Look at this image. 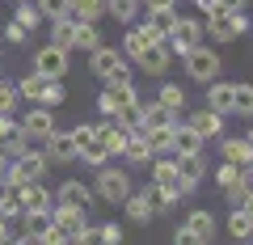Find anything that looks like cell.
Listing matches in <instances>:
<instances>
[{"mask_svg":"<svg viewBox=\"0 0 253 245\" xmlns=\"http://www.w3.org/2000/svg\"><path fill=\"white\" fill-rule=\"evenodd\" d=\"M131 101H139L135 93V81H131V68H123L118 76H110V81H101V93H97V110L101 114L114 118L123 106H131Z\"/></svg>","mask_w":253,"mask_h":245,"instance_id":"cell-1","label":"cell"},{"mask_svg":"<svg viewBox=\"0 0 253 245\" xmlns=\"http://www.w3.org/2000/svg\"><path fill=\"white\" fill-rule=\"evenodd\" d=\"M186 76L190 81H199V85H207V81H215L219 72H224V59H219V51H211V47H203V43H194L186 55Z\"/></svg>","mask_w":253,"mask_h":245,"instance_id":"cell-2","label":"cell"},{"mask_svg":"<svg viewBox=\"0 0 253 245\" xmlns=\"http://www.w3.org/2000/svg\"><path fill=\"white\" fill-rule=\"evenodd\" d=\"M203 30H207L215 43H236V38L249 30V17H245V9H219V13H211V17L203 21Z\"/></svg>","mask_w":253,"mask_h":245,"instance_id":"cell-3","label":"cell"},{"mask_svg":"<svg viewBox=\"0 0 253 245\" xmlns=\"http://www.w3.org/2000/svg\"><path fill=\"white\" fill-rule=\"evenodd\" d=\"M46 152H38V148H26L21 156H13L9 169H4V182H13V186H21V182H42L46 178Z\"/></svg>","mask_w":253,"mask_h":245,"instance_id":"cell-4","label":"cell"},{"mask_svg":"<svg viewBox=\"0 0 253 245\" xmlns=\"http://www.w3.org/2000/svg\"><path fill=\"white\" fill-rule=\"evenodd\" d=\"M97 182H93V195L101 203H123L131 195V173L126 169H110V165H97Z\"/></svg>","mask_w":253,"mask_h":245,"instance_id":"cell-5","label":"cell"},{"mask_svg":"<svg viewBox=\"0 0 253 245\" xmlns=\"http://www.w3.org/2000/svg\"><path fill=\"white\" fill-rule=\"evenodd\" d=\"M30 72L51 76V81H63V76H68V47H59V43L38 47V51H34V68H30Z\"/></svg>","mask_w":253,"mask_h":245,"instance_id":"cell-6","label":"cell"},{"mask_svg":"<svg viewBox=\"0 0 253 245\" xmlns=\"http://www.w3.org/2000/svg\"><path fill=\"white\" fill-rule=\"evenodd\" d=\"M194 43H203V21H194V17H177V21H173V30L165 34L169 55H186Z\"/></svg>","mask_w":253,"mask_h":245,"instance_id":"cell-7","label":"cell"},{"mask_svg":"<svg viewBox=\"0 0 253 245\" xmlns=\"http://www.w3.org/2000/svg\"><path fill=\"white\" fill-rule=\"evenodd\" d=\"M55 203H63V207H76V211H89L93 203H97V195H93V186H84V182L76 178H63L59 191H51Z\"/></svg>","mask_w":253,"mask_h":245,"instance_id":"cell-8","label":"cell"},{"mask_svg":"<svg viewBox=\"0 0 253 245\" xmlns=\"http://www.w3.org/2000/svg\"><path fill=\"white\" fill-rule=\"evenodd\" d=\"M123 68H126V55L114 51V47H93L89 51V76H97V81H110Z\"/></svg>","mask_w":253,"mask_h":245,"instance_id":"cell-9","label":"cell"},{"mask_svg":"<svg viewBox=\"0 0 253 245\" xmlns=\"http://www.w3.org/2000/svg\"><path fill=\"white\" fill-rule=\"evenodd\" d=\"M21 131H26L34 144H42V140L55 131V110H46V106H38V101H30V110L21 114Z\"/></svg>","mask_w":253,"mask_h":245,"instance_id":"cell-10","label":"cell"},{"mask_svg":"<svg viewBox=\"0 0 253 245\" xmlns=\"http://www.w3.org/2000/svg\"><path fill=\"white\" fill-rule=\"evenodd\" d=\"M131 59H135V68H139V72H148V76L169 72V47H165V38H152V43H148L139 55H131Z\"/></svg>","mask_w":253,"mask_h":245,"instance_id":"cell-11","label":"cell"},{"mask_svg":"<svg viewBox=\"0 0 253 245\" xmlns=\"http://www.w3.org/2000/svg\"><path fill=\"white\" fill-rule=\"evenodd\" d=\"M84 216H89V211H76V207H63V203H51V228L63 237V241H76V233L84 228Z\"/></svg>","mask_w":253,"mask_h":245,"instance_id":"cell-12","label":"cell"},{"mask_svg":"<svg viewBox=\"0 0 253 245\" xmlns=\"http://www.w3.org/2000/svg\"><path fill=\"white\" fill-rule=\"evenodd\" d=\"M186 228H190V237H194L199 245H211V241L219 237V224H215V216H211L207 207H194V211H190V216H186Z\"/></svg>","mask_w":253,"mask_h":245,"instance_id":"cell-13","label":"cell"},{"mask_svg":"<svg viewBox=\"0 0 253 245\" xmlns=\"http://www.w3.org/2000/svg\"><path fill=\"white\" fill-rule=\"evenodd\" d=\"M190 127L199 131L203 140H219L224 136V114H215L211 106H199V110H190V118H186Z\"/></svg>","mask_w":253,"mask_h":245,"instance_id":"cell-14","label":"cell"},{"mask_svg":"<svg viewBox=\"0 0 253 245\" xmlns=\"http://www.w3.org/2000/svg\"><path fill=\"white\" fill-rule=\"evenodd\" d=\"M177 123V110L161 106V101H139V131H152V127H173Z\"/></svg>","mask_w":253,"mask_h":245,"instance_id":"cell-15","label":"cell"},{"mask_svg":"<svg viewBox=\"0 0 253 245\" xmlns=\"http://www.w3.org/2000/svg\"><path fill=\"white\" fill-rule=\"evenodd\" d=\"M38 148L46 152V161H59V165L76 161V144H72V136H68V131H51V136H46Z\"/></svg>","mask_w":253,"mask_h":245,"instance_id":"cell-16","label":"cell"},{"mask_svg":"<svg viewBox=\"0 0 253 245\" xmlns=\"http://www.w3.org/2000/svg\"><path fill=\"white\" fill-rule=\"evenodd\" d=\"M118 207H123V216L126 220H131V224H139V228H144V224H152V220H156V211H152V203H148V195L144 191H131V195H126V199L123 203H118Z\"/></svg>","mask_w":253,"mask_h":245,"instance_id":"cell-17","label":"cell"},{"mask_svg":"<svg viewBox=\"0 0 253 245\" xmlns=\"http://www.w3.org/2000/svg\"><path fill=\"white\" fill-rule=\"evenodd\" d=\"M0 148H4V152H9V161H13V156H21L26 148H38V144L21 131V123H13V118H9V123L0 127Z\"/></svg>","mask_w":253,"mask_h":245,"instance_id":"cell-18","label":"cell"},{"mask_svg":"<svg viewBox=\"0 0 253 245\" xmlns=\"http://www.w3.org/2000/svg\"><path fill=\"white\" fill-rule=\"evenodd\" d=\"M21 211H51V191H46L42 182H21Z\"/></svg>","mask_w":253,"mask_h":245,"instance_id":"cell-19","label":"cell"},{"mask_svg":"<svg viewBox=\"0 0 253 245\" xmlns=\"http://www.w3.org/2000/svg\"><path fill=\"white\" fill-rule=\"evenodd\" d=\"M148 203H152V211L156 216H161V211H169V207H177L181 203V195H177V186H169V182H152V186H148Z\"/></svg>","mask_w":253,"mask_h":245,"instance_id":"cell-20","label":"cell"},{"mask_svg":"<svg viewBox=\"0 0 253 245\" xmlns=\"http://www.w3.org/2000/svg\"><path fill=\"white\" fill-rule=\"evenodd\" d=\"M207 106L211 110H215V114H232V85H228V81H219V76H215V81H207Z\"/></svg>","mask_w":253,"mask_h":245,"instance_id":"cell-21","label":"cell"},{"mask_svg":"<svg viewBox=\"0 0 253 245\" xmlns=\"http://www.w3.org/2000/svg\"><path fill=\"white\" fill-rule=\"evenodd\" d=\"M219 152H224V161H232V165H253V144L245 136H224Z\"/></svg>","mask_w":253,"mask_h":245,"instance_id":"cell-22","label":"cell"},{"mask_svg":"<svg viewBox=\"0 0 253 245\" xmlns=\"http://www.w3.org/2000/svg\"><path fill=\"white\" fill-rule=\"evenodd\" d=\"M152 38H156V34L144 26V21H131V26H126V34H123V55H139Z\"/></svg>","mask_w":253,"mask_h":245,"instance_id":"cell-23","label":"cell"},{"mask_svg":"<svg viewBox=\"0 0 253 245\" xmlns=\"http://www.w3.org/2000/svg\"><path fill=\"white\" fill-rule=\"evenodd\" d=\"M173 152H203V136L190 123H173Z\"/></svg>","mask_w":253,"mask_h":245,"instance_id":"cell-24","label":"cell"},{"mask_svg":"<svg viewBox=\"0 0 253 245\" xmlns=\"http://www.w3.org/2000/svg\"><path fill=\"white\" fill-rule=\"evenodd\" d=\"M123 161H126V165H148V161H152V148H148L144 131H131V136H126V148H123Z\"/></svg>","mask_w":253,"mask_h":245,"instance_id":"cell-25","label":"cell"},{"mask_svg":"<svg viewBox=\"0 0 253 245\" xmlns=\"http://www.w3.org/2000/svg\"><path fill=\"white\" fill-rule=\"evenodd\" d=\"M173 161H177V173L181 178H207V156L203 152H173Z\"/></svg>","mask_w":253,"mask_h":245,"instance_id":"cell-26","label":"cell"},{"mask_svg":"<svg viewBox=\"0 0 253 245\" xmlns=\"http://www.w3.org/2000/svg\"><path fill=\"white\" fill-rule=\"evenodd\" d=\"M72 47H76V51H93V47H101L97 21H76V26H72Z\"/></svg>","mask_w":253,"mask_h":245,"instance_id":"cell-27","label":"cell"},{"mask_svg":"<svg viewBox=\"0 0 253 245\" xmlns=\"http://www.w3.org/2000/svg\"><path fill=\"white\" fill-rule=\"evenodd\" d=\"M228 237L232 241H249L253 237V216L245 207H228Z\"/></svg>","mask_w":253,"mask_h":245,"instance_id":"cell-28","label":"cell"},{"mask_svg":"<svg viewBox=\"0 0 253 245\" xmlns=\"http://www.w3.org/2000/svg\"><path fill=\"white\" fill-rule=\"evenodd\" d=\"M173 21H177V9H144V26L152 30L156 38H165L173 30Z\"/></svg>","mask_w":253,"mask_h":245,"instance_id":"cell-29","label":"cell"},{"mask_svg":"<svg viewBox=\"0 0 253 245\" xmlns=\"http://www.w3.org/2000/svg\"><path fill=\"white\" fill-rule=\"evenodd\" d=\"M63 101H68V89H63V81H51V76H46V81H42V89H38V106L59 110Z\"/></svg>","mask_w":253,"mask_h":245,"instance_id":"cell-30","label":"cell"},{"mask_svg":"<svg viewBox=\"0 0 253 245\" xmlns=\"http://www.w3.org/2000/svg\"><path fill=\"white\" fill-rule=\"evenodd\" d=\"M101 13H106V0H72L68 17L72 21H101Z\"/></svg>","mask_w":253,"mask_h":245,"instance_id":"cell-31","label":"cell"},{"mask_svg":"<svg viewBox=\"0 0 253 245\" xmlns=\"http://www.w3.org/2000/svg\"><path fill=\"white\" fill-rule=\"evenodd\" d=\"M144 140H148V148H152V156H169L173 152V127H152V131H144Z\"/></svg>","mask_w":253,"mask_h":245,"instance_id":"cell-32","label":"cell"},{"mask_svg":"<svg viewBox=\"0 0 253 245\" xmlns=\"http://www.w3.org/2000/svg\"><path fill=\"white\" fill-rule=\"evenodd\" d=\"M76 161H84V165H93V169H97V165H106V161H110V152H106V144H101V140L93 136L89 144H81V148H76Z\"/></svg>","mask_w":253,"mask_h":245,"instance_id":"cell-33","label":"cell"},{"mask_svg":"<svg viewBox=\"0 0 253 245\" xmlns=\"http://www.w3.org/2000/svg\"><path fill=\"white\" fill-rule=\"evenodd\" d=\"M232 114L253 118V85H232Z\"/></svg>","mask_w":253,"mask_h":245,"instance_id":"cell-34","label":"cell"},{"mask_svg":"<svg viewBox=\"0 0 253 245\" xmlns=\"http://www.w3.org/2000/svg\"><path fill=\"white\" fill-rule=\"evenodd\" d=\"M106 13L114 21H123V26H131L135 13H139V0H106Z\"/></svg>","mask_w":253,"mask_h":245,"instance_id":"cell-35","label":"cell"},{"mask_svg":"<svg viewBox=\"0 0 253 245\" xmlns=\"http://www.w3.org/2000/svg\"><path fill=\"white\" fill-rule=\"evenodd\" d=\"M13 21H17V26H26V30H38V26H42V13H38L34 0H17V13H13Z\"/></svg>","mask_w":253,"mask_h":245,"instance_id":"cell-36","label":"cell"},{"mask_svg":"<svg viewBox=\"0 0 253 245\" xmlns=\"http://www.w3.org/2000/svg\"><path fill=\"white\" fill-rule=\"evenodd\" d=\"M0 216H4V220H17L21 216V191L13 186V182L4 186V195H0Z\"/></svg>","mask_w":253,"mask_h":245,"instance_id":"cell-37","label":"cell"},{"mask_svg":"<svg viewBox=\"0 0 253 245\" xmlns=\"http://www.w3.org/2000/svg\"><path fill=\"white\" fill-rule=\"evenodd\" d=\"M72 26H76L72 17H55V21H51V43H59V47L72 51Z\"/></svg>","mask_w":253,"mask_h":245,"instance_id":"cell-38","label":"cell"},{"mask_svg":"<svg viewBox=\"0 0 253 245\" xmlns=\"http://www.w3.org/2000/svg\"><path fill=\"white\" fill-rule=\"evenodd\" d=\"M156 101L169 106V110H181L186 106V93H181V85H161V89H156Z\"/></svg>","mask_w":253,"mask_h":245,"instance_id":"cell-39","label":"cell"},{"mask_svg":"<svg viewBox=\"0 0 253 245\" xmlns=\"http://www.w3.org/2000/svg\"><path fill=\"white\" fill-rule=\"evenodd\" d=\"M42 81L46 76H38V72H30V76H21L13 89H17V98H26V101H38V89H42Z\"/></svg>","mask_w":253,"mask_h":245,"instance_id":"cell-40","label":"cell"},{"mask_svg":"<svg viewBox=\"0 0 253 245\" xmlns=\"http://www.w3.org/2000/svg\"><path fill=\"white\" fill-rule=\"evenodd\" d=\"M38 13H42V21H55V17H68V9H72V0H34Z\"/></svg>","mask_w":253,"mask_h":245,"instance_id":"cell-41","label":"cell"},{"mask_svg":"<svg viewBox=\"0 0 253 245\" xmlns=\"http://www.w3.org/2000/svg\"><path fill=\"white\" fill-rule=\"evenodd\" d=\"M215 186H219V191H232V186H241V165L224 161V165H219V173H215Z\"/></svg>","mask_w":253,"mask_h":245,"instance_id":"cell-42","label":"cell"},{"mask_svg":"<svg viewBox=\"0 0 253 245\" xmlns=\"http://www.w3.org/2000/svg\"><path fill=\"white\" fill-rule=\"evenodd\" d=\"M17 220L26 224V233H34V237H38V233H42L46 224H51V211H21Z\"/></svg>","mask_w":253,"mask_h":245,"instance_id":"cell-43","label":"cell"},{"mask_svg":"<svg viewBox=\"0 0 253 245\" xmlns=\"http://www.w3.org/2000/svg\"><path fill=\"white\" fill-rule=\"evenodd\" d=\"M13 106H17V89H13V85L0 76V114H9Z\"/></svg>","mask_w":253,"mask_h":245,"instance_id":"cell-44","label":"cell"},{"mask_svg":"<svg viewBox=\"0 0 253 245\" xmlns=\"http://www.w3.org/2000/svg\"><path fill=\"white\" fill-rule=\"evenodd\" d=\"M0 34L9 38V43H13V47H21V43H26V38H30V30H26V26H17V21H9V26L0 30Z\"/></svg>","mask_w":253,"mask_h":245,"instance_id":"cell-45","label":"cell"},{"mask_svg":"<svg viewBox=\"0 0 253 245\" xmlns=\"http://www.w3.org/2000/svg\"><path fill=\"white\" fill-rule=\"evenodd\" d=\"M68 136H72V144L81 148V144H89V140L97 136V127H93V123H81V127H72V131H68Z\"/></svg>","mask_w":253,"mask_h":245,"instance_id":"cell-46","label":"cell"},{"mask_svg":"<svg viewBox=\"0 0 253 245\" xmlns=\"http://www.w3.org/2000/svg\"><path fill=\"white\" fill-rule=\"evenodd\" d=\"M123 237H126V233H123V224H101V228H97V241H110V245H118Z\"/></svg>","mask_w":253,"mask_h":245,"instance_id":"cell-47","label":"cell"},{"mask_svg":"<svg viewBox=\"0 0 253 245\" xmlns=\"http://www.w3.org/2000/svg\"><path fill=\"white\" fill-rule=\"evenodd\" d=\"M139 9H177V0H139Z\"/></svg>","mask_w":253,"mask_h":245,"instance_id":"cell-48","label":"cell"},{"mask_svg":"<svg viewBox=\"0 0 253 245\" xmlns=\"http://www.w3.org/2000/svg\"><path fill=\"white\" fill-rule=\"evenodd\" d=\"M173 241H177V245H199V241H194V237H190V228H186V224H181L177 233H173Z\"/></svg>","mask_w":253,"mask_h":245,"instance_id":"cell-49","label":"cell"},{"mask_svg":"<svg viewBox=\"0 0 253 245\" xmlns=\"http://www.w3.org/2000/svg\"><path fill=\"white\" fill-rule=\"evenodd\" d=\"M241 186L253 195V165H241Z\"/></svg>","mask_w":253,"mask_h":245,"instance_id":"cell-50","label":"cell"},{"mask_svg":"<svg viewBox=\"0 0 253 245\" xmlns=\"http://www.w3.org/2000/svg\"><path fill=\"white\" fill-rule=\"evenodd\" d=\"M194 4L203 9V17H211V13H219V0H194Z\"/></svg>","mask_w":253,"mask_h":245,"instance_id":"cell-51","label":"cell"},{"mask_svg":"<svg viewBox=\"0 0 253 245\" xmlns=\"http://www.w3.org/2000/svg\"><path fill=\"white\" fill-rule=\"evenodd\" d=\"M249 0H219V9H245Z\"/></svg>","mask_w":253,"mask_h":245,"instance_id":"cell-52","label":"cell"},{"mask_svg":"<svg viewBox=\"0 0 253 245\" xmlns=\"http://www.w3.org/2000/svg\"><path fill=\"white\" fill-rule=\"evenodd\" d=\"M241 207H245V211H249V216H253V195H249V191H245V199H241Z\"/></svg>","mask_w":253,"mask_h":245,"instance_id":"cell-53","label":"cell"},{"mask_svg":"<svg viewBox=\"0 0 253 245\" xmlns=\"http://www.w3.org/2000/svg\"><path fill=\"white\" fill-rule=\"evenodd\" d=\"M4 169H9V152L0 148V178H4Z\"/></svg>","mask_w":253,"mask_h":245,"instance_id":"cell-54","label":"cell"},{"mask_svg":"<svg viewBox=\"0 0 253 245\" xmlns=\"http://www.w3.org/2000/svg\"><path fill=\"white\" fill-rule=\"evenodd\" d=\"M0 241H9V220L0 216Z\"/></svg>","mask_w":253,"mask_h":245,"instance_id":"cell-55","label":"cell"},{"mask_svg":"<svg viewBox=\"0 0 253 245\" xmlns=\"http://www.w3.org/2000/svg\"><path fill=\"white\" fill-rule=\"evenodd\" d=\"M245 140H249V144H253V127H249V131H245Z\"/></svg>","mask_w":253,"mask_h":245,"instance_id":"cell-56","label":"cell"},{"mask_svg":"<svg viewBox=\"0 0 253 245\" xmlns=\"http://www.w3.org/2000/svg\"><path fill=\"white\" fill-rule=\"evenodd\" d=\"M4 123H9V114H0V127H4Z\"/></svg>","mask_w":253,"mask_h":245,"instance_id":"cell-57","label":"cell"}]
</instances>
